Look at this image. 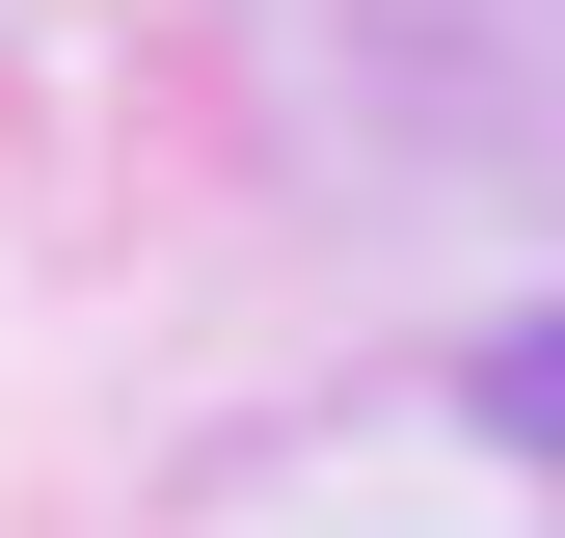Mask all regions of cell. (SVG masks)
I'll use <instances>...</instances> for the list:
<instances>
[{"label":"cell","mask_w":565,"mask_h":538,"mask_svg":"<svg viewBox=\"0 0 565 538\" xmlns=\"http://www.w3.org/2000/svg\"><path fill=\"white\" fill-rule=\"evenodd\" d=\"M484 458H565V297L512 323V351H484Z\"/></svg>","instance_id":"6da1fadb"}]
</instances>
